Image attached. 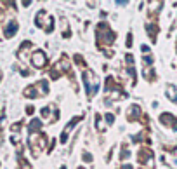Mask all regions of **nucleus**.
<instances>
[{
    "label": "nucleus",
    "instance_id": "11",
    "mask_svg": "<svg viewBox=\"0 0 177 169\" xmlns=\"http://www.w3.org/2000/svg\"><path fill=\"white\" fill-rule=\"evenodd\" d=\"M24 94L30 96V98H38V96H40V94L37 93V86H30V87H26L24 89Z\"/></svg>",
    "mask_w": 177,
    "mask_h": 169
},
{
    "label": "nucleus",
    "instance_id": "4",
    "mask_svg": "<svg viewBox=\"0 0 177 169\" xmlns=\"http://www.w3.org/2000/svg\"><path fill=\"white\" fill-rule=\"evenodd\" d=\"M45 16H47V12H45V11H40V12H38V14H37V26H40V28H42L43 26V17H45ZM52 23H54V19H52V17H49V19H47V25H45V32H52Z\"/></svg>",
    "mask_w": 177,
    "mask_h": 169
},
{
    "label": "nucleus",
    "instance_id": "17",
    "mask_svg": "<svg viewBox=\"0 0 177 169\" xmlns=\"http://www.w3.org/2000/svg\"><path fill=\"white\" fill-rule=\"evenodd\" d=\"M33 112H35V108H33V106H28V108H26V113H28V115H33Z\"/></svg>",
    "mask_w": 177,
    "mask_h": 169
},
{
    "label": "nucleus",
    "instance_id": "7",
    "mask_svg": "<svg viewBox=\"0 0 177 169\" xmlns=\"http://www.w3.org/2000/svg\"><path fill=\"white\" fill-rule=\"evenodd\" d=\"M16 32H17V23L16 21H9L6 25V28H4V35H6V37H12Z\"/></svg>",
    "mask_w": 177,
    "mask_h": 169
},
{
    "label": "nucleus",
    "instance_id": "19",
    "mask_svg": "<svg viewBox=\"0 0 177 169\" xmlns=\"http://www.w3.org/2000/svg\"><path fill=\"white\" fill-rule=\"evenodd\" d=\"M78 169H83V167H78Z\"/></svg>",
    "mask_w": 177,
    "mask_h": 169
},
{
    "label": "nucleus",
    "instance_id": "20",
    "mask_svg": "<svg viewBox=\"0 0 177 169\" xmlns=\"http://www.w3.org/2000/svg\"><path fill=\"white\" fill-rule=\"evenodd\" d=\"M61 169H66V167H61Z\"/></svg>",
    "mask_w": 177,
    "mask_h": 169
},
{
    "label": "nucleus",
    "instance_id": "3",
    "mask_svg": "<svg viewBox=\"0 0 177 169\" xmlns=\"http://www.w3.org/2000/svg\"><path fill=\"white\" fill-rule=\"evenodd\" d=\"M31 63L37 66V68H43V66L47 65V56L43 54L42 51H35L31 56Z\"/></svg>",
    "mask_w": 177,
    "mask_h": 169
},
{
    "label": "nucleus",
    "instance_id": "6",
    "mask_svg": "<svg viewBox=\"0 0 177 169\" xmlns=\"http://www.w3.org/2000/svg\"><path fill=\"white\" fill-rule=\"evenodd\" d=\"M160 120H161V124L172 125L174 129H177V119H175V117H172L170 113H163V115L160 117Z\"/></svg>",
    "mask_w": 177,
    "mask_h": 169
},
{
    "label": "nucleus",
    "instance_id": "16",
    "mask_svg": "<svg viewBox=\"0 0 177 169\" xmlns=\"http://www.w3.org/2000/svg\"><path fill=\"white\" fill-rule=\"evenodd\" d=\"M144 63H146V65H148V66H149L151 63H153V60H151L149 56H146V58H144Z\"/></svg>",
    "mask_w": 177,
    "mask_h": 169
},
{
    "label": "nucleus",
    "instance_id": "15",
    "mask_svg": "<svg viewBox=\"0 0 177 169\" xmlns=\"http://www.w3.org/2000/svg\"><path fill=\"white\" fill-rule=\"evenodd\" d=\"M83 159H85L87 162H92V155H90L89 152H85V153H83Z\"/></svg>",
    "mask_w": 177,
    "mask_h": 169
},
{
    "label": "nucleus",
    "instance_id": "8",
    "mask_svg": "<svg viewBox=\"0 0 177 169\" xmlns=\"http://www.w3.org/2000/svg\"><path fill=\"white\" fill-rule=\"evenodd\" d=\"M151 157H153V153H151V150H148V148H142L139 152V160L142 164H149Z\"/></svg>",
    "mask_w": 177,
    "mask_h": 169
},
{
    "label": "nucleus",
    "instance_id": "1",
    "mask_svg": "<svg viewBox=\"0 0 177 169\" xmlns=\"http://www.w3.org/2000/svg\"><path fill=\"white\" fill-rule=\"evenodd\" d=\"M83 84H85L87 96H89V98H92V96L97 93V89H99L97 79L94 77V71H92V70H85V71H83Z\"/></svg>",
    "mask_w": 177,
    "mask_h": 169
},
{
    "label": "nucleus",
    "instance_id": "12",
    "mask_svg": "<svg viewBox=\"0 0 177 169\" xmlns=\"http://www.w3.org/2000/svg\"><path fill=\"white\" fill-rule=\"evenodd\" d=\"M167 91H168V98L172 99V101H177V94H175V87H174V86H168V87H167Z\"/></svg>",
    "mask_w": 177,
    "mask_h": 169
},
{
    "label": "nucleus",
    "instance_id": "18",
    "mask_svg": "<svg viewBox=\"0 0 177 169\" xmlns=\"http://www.w3.org/2000/svg\"><path fill=\"white\" fill-rule=\"evenodd\" d=\"M132 45V35H129V38H127V47H130Z\"/></svg>",
    "mask_w": 177,
    "mask_h": 169
},
{
    "label": "nucleus",
    "instance_id": "10",
    "mask_svg": "<svg viewBox=\"0 0 177 169\" xmlns=\"http://www.w3.org/2000/svg\"><path fill=\"white\" fill-rule=\"evenodd\" d=\"M40 127H42V120L35 119V120L30 122V125H28V133H30V134H35V131H38Z\"/></svg>",
    "mask_w": 177,
    "mask_h": 169
},
{
    "label": "nucleus",
    "instance_id": "13",
    "mask_svg": "<svg viewBox=\"0 0 177 169\" xmlns=\"http://www.w3.org/2000/svg\"><path fill=\"white\" fill-rule=\"evenodd\" d=\"M101 115H97L96 113V127L97 129H99V131H104V125H102V122H101Z\"/></svg>",
    "mask_w": 177,
    "mask_h": 169
},
{
    "label": "nucleus",
    "instance_id": "14",
    "mask_svg": "<svg viewBox=\"0 0 177 169\" xmlns=\"http://www.w3.org/2000/svg\"><path fill=\"white\" fill-rule=\"evenodd\" d=\"M113 120H115V117H113L111 113H106V122L108 124H113Z\"/></svg>",
    "mask_w": 177,
    "mask_h": 169
},
{
    "label": "nucleus",
    "instance_id": "2",
    "mask_svg": "<svg viewBox=\"0 0 177 169\" xmlns=\"http://www.w3.org/2000/svg\"><path fill=\"white\" fill-rule=\"evenodd\" d=\"M97 40L99 44H113L115 42V33L111 32V28L108 26L106 23H101L97 26Z\"/></svg>",
    "mask_w": 177,
    "mask_h": 169
},
{
    "label": "nucleus",
    "instance_id": "5",
    "mask_svg": "<svg viewBox=\"0 0 177 169\" xmlns=\"http://www.w3.org/2000/svg\"><path fill=\"white\" fill-rule=\"evenodd\" d=\"M80 119H82V117H75V119H73L70 124L65 127V131H63V136H61V143H66V141H68V133L73 129V125H76L78 122H80Z\"/></svg>",
    "mask_w": 177,
    "mask_h": 169
},
{
    "label": "nucleus",
    "instance_id": "9",
    "mask_svg": "<svg viewBox=\"0 0 177 169\" xmlns=\"http://www.w3.org/2000/svg\"><path fill=\"white\" fill-rule=\"evenodd\" d=\"M139 115H141V108L137 106V105H132V108L127 112V119H129V120H135Z\"/></svg>",
    "mask_w": 177,
    "mask_h": 169
}]
</instances>
